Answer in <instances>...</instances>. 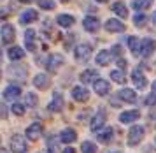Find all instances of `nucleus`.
I'll return each instance as SVG.
<instances>
[{
	"mask_svg": "<svg viewBox=\"0 0 156 153\" xmlns=\"http://www.w3.org/2000/svg\"><path fill=\"white\" fill-rule=\"evenodd\" d=\"M142 136H144V129L140 125H133L130 130H128V144L130 146H137L142 141Z\"/></svg>",
	"mask_w": 156,
	"mask_h": 153,
	"instance_id": "f257e3e1",
	"label": "nucleus"
},
{
	"mask_svg": "<svg viewBox=\"0 0 156 153\" xmlns=\"http://www.w3.org/2000/svg\"><path fill=\"white\" fill-rule=\"evenodd\" d=\"M11 151L12 153H25L27 151V141H25L23 136L14 134L11 137Z\"/></svg>",
	"mask_w": 156,
	"mask_h": 153,
	"instance_id": "f03ea898",
	"label": "nucleus"
},
{
	"mask_svg": "<svg viewBox=\"0 0 156 153\" xmlns=\"http://www.w3.org/2000/svg\"><path fill=\"white\" fill-rule=\"evenodd\" d=\"M74 55H76L79 62H88L90 56H91V46L90 44H79L76 51H74Z\"/></svg>",
	"mask_w": 156,
	"mask_h": 153,
	"instance_id": "7ed1b4c3",
	"label": "nucleus"
},
{
	"mask_svg": "<svg viewBox=\"0 0 156 153\" xmlns=\"http://www.w3.org/2000/svg\"><path fill=\"white\" fill-rule=\"evenodd\" d=\"M44 132V127L42 123H39V121H35V123H30V127L27 129V137L32 141H37L41 136H42Z\"/></svg>",
	"mask_w": 156,
	"mask_h": 153,
	"instance_id": "20e7f679",
	"label": "nucleus"
},
{
	"mask_svg": "<svg viewBox=\"0 0 156 153\" xmlns=\"http://www.w3.org/2000/svg\"><path fill=\"white\" fill-rule=\"evenodd\" d=\"M0 37H2L4 44H12V41H14V37H16L14 27L12 25H4L2 30H0Z\"/></svg>",
	"mask_w": 156,
	"mask_h": 153,
	"instance_id": "39448f33",
	"label": "nucleus"
},
{
	"mask_svg": "<svg viewBox=\"0 0 156 153\" xmlns=\"http://www.w3.org/2000/svg\"><path fill=\"white\" fill-rule=\"evenodd\" d=\"M105 118H107L105 111H98L97 114H95V116H93L91 123H90V129H91L93 132H98L100 129L105 125Z\"/></svg>",
	"mask_w": 156,
	"mask_h": 153,
	"instance_id": "423d86ee",
	"label": "nucleus"
},
{
	"mask_svg": "<svg viewBox=\"0 0 156 153\" xmlns=\"http://www.w3.org/2000/svg\"><path fill=\"white\" fill-rule=\"evenodd\" d=\"M63 63V56L62 55H51L48 58V62H46V69L49 70V72H55L58 70V67Z\"/></svg>",
	"mask_w": 156,
	"mask_h": 153,
	"instance_id": "0eeeda50",
	"label": "nucleus"
},
{
	"mask_svg": "<svg viewBox=\"0 0 156 153\" xmlns=\"http://www.w3.org/2000/svg\"><path fill=\"white\" fill-rule=\"evenodd\" d=\"M72 97L77 102H86L90 99V91L86 90L84 86H76V88H72Z\"/></svg>",
	"mask_w": 156,
	"mask_h": 153,
	"instance_id": "6e6552de",
	"label": "nucleus"
},
{
	"mask_svg": "<svg viewBox=\"0 0 156 153\" xmlns=\"http://www.w3.org/2000/svg\"><path fill=\"white\" fill-rule=\"evenodd\" d=\"M132 79H133L135 86H137L139 90H144V88L147 86V79H146V76L140 72V69H135L133 72H132Z\"/></svg>",
	"mask_w": 156,
	"mask_h": 153,
	"instance_id": "1a4fd4ad",
	"label": "nucleus"
},
{
	"mask_svg": "<svg viewBox=\"0 0 156 153\" xmlns=\"http://www.w3.org/2000/svg\"><path fill=\"white\" fill-rule=\"evenodd\" d=\"M49 84H51V79H49V76H46V74H37V76L34 77V86L39 88V90H48Z\"/></svg>",
	"mask_w": 156,
	"mask_h": 153,
	"instance_id": "9d476101",
	"label": "nucleus"
},
{
	"mask_svg": "<svg viewBox=\"0 0 156 153\" xmlns=\"http://www.w3.org/2000/svg\"><path fill=\"white\" fill-rule=\"evenodd\" d=\"M140 118V113L137 109H132V111H125L119 114V121L121 123H133L137 120Z\"/></svg>",
	"mask_w": 156,
	"mask_h": 153,
	"instance_id": "9b49d317",
	"label": "nucleus"
},
{
	"mask_svg": "<svg viewBox=\"0 0 156 153\" xmlns=\"http://www.w3.org/2000/svg\"><path fill=\"white\" fill-rule=\"evenodd\" d=\"M83 27H84V30H88V32H97L100 28V21H98V18H95V16H86L84 21H83Z\"/></svg>",
	"mask_w": 156,
	"mask_h": 153,
	"instance_id": "f8f14e48",
	"label": "nucleus"
},
{
	"mask_svg": "<svg viewBox=\"0 0 156 153\" xmlns=\"http://www.w3.org/2000/svg\"><path fill=\"white\" fill-rule=\"evenodd\" d=\"M154 49H156V41H153V39H144V41H140V53H142V56H149Z\"/></svg>",
	"mask_w": 156,
	"mask_h": 153,
	"instance_id": "ddd939ff",
	"label": "nucleus"
},
{
	"mask_svg": "<svg viewBox=\"0 0 156 153\" xmlns=\"http://www.w3.org/2000/svg\"><path fill=\"white\" fill-rule=\"evenodd\" d=\"M48 109L53 113H58V111H62L63 109V97H62V93H55L53 95V100H51V104L48 106Z\"/></svg>",
	"mask_w": 156,
	"mask_h": 153,
	"instance_id": "4468645a",
	"label": "nucleus"
},
{
	"mask_svg": "<svg viewBox=\"0 0 156 153\" xmlns=\"http://www.w3.org/2000/svg\"><path fill=\"white\" fill-rule=\"evenodd\" d=\"M93 86H95V91H97L98 95H102V97L111 91V86H109V83H107L105 79H95V81H93Z\"/></svg>",
	"mask_w": 156,
	"mask_h": 153,
	"instance_id": "2eb2a0df",
	"label": "nucleus"
},
{
	"mask_svg": "<svg viewBox=\"0 0 156 153\" xmlns=\"http://www.w3.org/2000/svg\"><path fill=\"white\" fill-rule=\"evenodd\" d=\"M20 95H21V88L16 86V84H11V86H7L4 90V99L5 100H16Z\"/></svg>",
	"mask_w": 156,
	"mask_h": 153,
	"instance_id": "dca6fc26",
	"label": "nucleus"
},
{
	"mask_svg": "<svg viewBox=\"0 0 156 153\" xmlns=\"http://www.w3.org/2000/svg\"><path fill=\"white\" fill-rule=\"evenodd\" d=\"M77 139V132L74 130V129H63L62 132H60V141L62 143H74V141Z\"/></svg>",
	"mask_w": 156,
	"mask_h": 153,
	"instance_id": "f3484780",
	"label": "nucleus"
},
{
	"mask_svg": "<svg viewBox=\"0 0 156 153\" xmlns=\"http://www.w3.org/2000/svg\"><path fill=\"white\" fill-rule=\"evenodd\" d=\"M105 28L107 30H109V32H114V34H121V32H123V30H125V25H123V23H121L119 20H109L105 23Z\"/></svg>",
	"mask_w": 156,
	"mask_h": 153,
	"instance_id": "a211bd4d",
	"label": "nucleus"
},
{
	"mask_svg": "<svg viewBox=\"0 0 156 153\" xmlns=\"http://www.w3.org/2000/svg\"><path fill=\"white\" fill-rule=\"evenodd\" d=\"M118 95H119V99L121 100H125V102H130V104L137 102V95H135V91L130 90V88H123Z\"/></svg>",
	"mask_w": 156,
	"mask_h": 153,
	"instance_id": "6ab92c4d",
	"label": "nucleus"
},
{
	"mask_svg": "<svg viewBox=\"0 0 156 153\" xmlns=\"http://www.w3.org/2000/svg\"><path fill=\"white\" fill-rule=\"evenodd\" d=\"M25 42H27V49L28 51H35L37 46H35V30H27V34H25Z\"/></svg>",
	"mask_w": 156,
	"mask_h": 153,
	"instance_id": "aec40b11",
	"label": "nucleus"
},
{
	"mask_svg": "<svg viewBox=\"0 0 156 153\" xmlns=\"http://www.w3.org/2000/svg\"><path fill=\"white\" fill-rule=\"evenodd\" d=\"M95 79H98V72L93 70V69H88V70H84V72L81 74V83H84V84L93 83Z\"/></svg>",
	"mask_w": 156,
	"mask_h": 153,
	"instance_id": "412c9836",
	"label": "nucleus"
},
{
	"mask_svg": "<svg viewBox=\"0 0 156 153\" xmlns=\"http://www.w3.org/2000/svg\"><path fill=\"white\" fill-rule=\"evenodd\" d=\"M111 56H112V55H111V51L102 49L98 55H97V63H98L100 67H105V65H109V63H111V60H112Z\"/></svg>",
	"mask_w": 156,
	"mask_h": 153,
	"instance_id": "4be33fe9",
	"label": "nucleus"
},
{
	"mask_svg": "<svg viewBox=\"0 0 156 153\" xmlns=\"http://www.w3.org/2000/svg\"><path fill=\"white\" fill-rule=\"evenodd\" d=\"M114 136V130L111 129V127H107L105 130H100L98 132V143H102V144H107V143H111V139H112Z\"/></svg>",
	"mask_w": 156,
	"mask_h": 153,
	"instance_id": "5701e85b",
	"label": "nucleus"
},
{
	"mask_svg": "<svg viewBox=\"0 0 156 153\" xmlns=\"http://www.w3.org/2000/svg\"><path fill=\"white\" fill-rule=\"evenodd\" d=\"M74 16H70V14H60L56 18V23L60 25V27H63V28H69L74 25Z\"/></svg>",
	"mask_w": 156,
	"mask_h": 153,
	"instance_id": "b1692460",
	"label": "nucleus"
},
{
	"mask_svg": "<svg viewBox=\"0 0 156 153\" xmlns=\"http://www.w3.org/2000/svg\"><path fill=\"white\" fill-rule=\"evenodd\" d=\"M126 44L130 46V49H132V53L133 55H140V39L139 37H128L126 39Z\"/></svg>",
	"mask_w": 156,
	"mask_h": 153,
	"instance_id": "393cba45",
	"label": "nucleus"
},
{
	"mask_svg": "<svg viewBox=\"0 0 156 153\" xmlns=\"http://www.w3.org/2000/svg\"><path fill=\"white\" fill-rule=\"evenodd\" d=\"M112 11L119 18H128V9H126V6L123 4V2H114L112 4Z\"/></svg>",
	"mask_w": 156,
	"mask_h": 153,
	"instance_id": "a878e982",
	"label": "nucleus"
},
{
	"mask_svg": "<svg viewBox=\"0 0 156 153\" xmlns=\"http://www.w3.org/2000/svg\"><path fill=\"white\" fill-rule=\"evenodd\" d=\"M37 18H39V14H37V11H34V9H28V11H25L21 16V23H34V21H37Z\"/></svg>",
	"mask_w": 156,
	"mask_h": 153,
	"instance_id": "bb28decb",
	"label": "nucleus"
},
{
	"mask_svg": "<svg viewBox=\"0 0 156 153\" xmlns=\"http://www.w3.org/2000/svg\"><path fill=\"white\" fill-rule=\"evenodd\" d=\"M7 55H9V58H11V60H21L23 56H25V51H23L20 46H12V48L9 49Z\"/></svg>",
	"mask_w": 156,
	"mask_h": 153,
	"instance_id": "cd10ccee",
	"label": "nucleus"
},
{
	"mask_svg": "<svg viewBox=\"0 0 156 153\" xmlns=\"http://www.w3.org/2000/svg\"><path fill=\"white\" fill-rule=\"evenodd\" d=\"M111 79H112L114 83H119V84H123L125 81H126L123 70H112V72H111Z\"/></svg>",
	"mask_w": 156,
	"mask_h": 153,
	"instance_id": "c85d7f7f",
	"label": "nucleus"
},
{
	"mask_svg": "<svg viewBox=\"0 0 156 153\" xmlns=\"http://www.w3.org/2000/svg\"><path fill=\"white\" fill-rule=\"evenodd\" d=\"M151 4H153V0H133V9H137V11H144V9H147V7H151Z\"/></svg>",
	"mask_w": 156,
	"mask_h": 153,
	"instance_id": "c756f323",
	"label": "nucleus"
},
{
	"mask_svg": "<svg viewBox=\"0 0 156 153\" xmlns=\"http://www.w3.org/2000/svg\"><path fill=\"white\" fill-rule=\"evenodd\" d=\"M81 151L83 153H97V146L93 144L91 141H84L81 144Z\"/></svg>",
	"mask_w": 156,
	"mask_h": 153,
	"instance_id": "7c9ffc66",
	"label": "nucleus"
},
{
	"mask_svg": "<svg viewBox=\"0 0 156 153\" xmlns=\"http://www.w3.org/2000/svg\"><path fill=\"white\" fill-rule=\"evenodd\" d=\"M146 21H147V16L144 13H139V14H135V18H133V23L137 25V27H144L146 25Z\"/></svg>",
	"mask_w": 156,
	"mask_h": 153,
	"instance_id": "2f4dec72",
	"label": "nucleus"
},
{
	"mask_svg": "<svg viewBox=\"0 0 156 153\" xmlns=\"http://www.w3.org/2000/svg\"><path fill=\"white\" fill-rule=\"evenodd\" d=\"M41 9H46V11H51V9H55V2L53 0H39L37 2Z\"/></svg>",
	"mask_w": 156,
	"mask_h": 153,
	"instance_id": "473e14b6",
	"label": "nucleus"
},
{
	"mask_svg": "<svg viewBox=\"0 0 156 153\" xmlns=\"http://www.w3.org/2000/svg\"><path fill=\"white\" fill-rule=\"evenodd\" d=\"M11 111L14 113L16 116H23V114H25V106L14 102V104H12V107H11Z\"/></svg>",
	"mask_w": 156,
	"mask_h": 153,
	"instance_id": "72a5a7b5",
	"label": "nucleus"
},
{
	"mask_svg": "<svg viewBox=\"0 0 156 153\" xmlns=\"http://www.w3.org/2000/svg\"><path fill=\"white\" fill-rule=\"evenodd\" d=\"M146 104L147 106H154L156 104V81L153 83V91H151V95L146 99Z\"/></svg>",
	"mask_w": 156,
	"mask_h": 153,
	"instance_id": "f704fd0d",
	"label": "nucleus"
},
{
	"mask_svg": "<svg viewBox=\"0 0 156 153\" xmlns=\"http://www.w3.org/2000/svg\"><path fill=\"white\" fill-rule=\"evenodd\" d=\"M25 99H27V104H28L30 107H35L37 106V95L35 93H27V97Z\"/></svg>",
	"mask_w": 156,
	"mask_h": 153,
	"instance_id": "c9c22d12",
	"label": "nucleus"
},
{
	"mask_svg": "<svg viewBox=\"0 0 156 153\" xmlns=\"http://www.w3.org/2000/svg\"><path fill=\"white\" fill-rule=\"evenodd\" d=\"M111 55H116V56H119L121 55V46H112V51H111Z\"/></svg>",
	"mask_w": 156,
	"mask_h": 153,
	"instance_id": "e433bc0d",
	"label": "nucleus"
},
{
	"mask_svg": "<svg viewBox=\"0 0 156 153\" xmlns=\"http://www.w3.org/2000/svg\"><path fill=\"white\" fill-rule=\"evenodd\" d=\"M5 18H7V11L2 9V11H0V20H5Z\"/></svg>",
	"mask_w": 156,
	"mask_h": 153,
	"instance_id": "4c0bfd02",
	"label": "nucleus"
},
{
	"mask_svg": "<svg viewBox=\"0 0 156 153\" xmlns=\"http://www.w3.org/2000/svg\"><path fill=\"white\" fill-rule=\"evenodd\" d=\"M62 153H76V150H74V148H65Z\"/></svg>",
	"mask_w": 156,
	"mask_h": 153,
	"instance_id": "58836bf2",
	"label": "nucleus"
},
{
	"mask_svg": "<svg viewBox=\"0 0 156 153\" xmlns=\"http://www.w3.org/2000/svg\"><path fill=\"white\" fill-rule=\"evenodd\" d=\"M118 63H119V67H125V65H126V62H125V60H119Z\"/></svg>",
	"mask_w": 156,
	"mask_h": 153,
	"instance_id": "ea45409f",
	"label": "nucleus"
},
{
	"mask_svg": "<svg viewBox=\"0 0 156 153\" xmlns=\"http://www.w3.org/2000/svg\"><path fill=\"white\" fill-rule=\"evenodd\" d=\"M20 2H21V4H30L32 0H20Z\"/></svg>",
	"mask_w": 156,
	"mask_h": 153,
	"instance_id": "a19ab883",
	"label": "nucleus"
},
{
	"mask_svg": "<svg viewBox=\"0 0 156 153\" xmlns=\"http://www.w3.org/2000/svg\"><path fill=\"white\" fill-rule=\"evenodd\" d=\"M153 21H154V25H156V13L153 14Z\"/></svg>",
	"mask_w": 156,
	"mask_h": 153,
	"instance_id": "79ce46f5",
	"label": "nucleus"
},
{
	"mask_svg": "<svg viewBox=\"0 0 156 153\" xmlns=\"http://www.w3.org/2000/svg\"><path fill=\"white\" fill-rule=\"evenodd\" d=\"M0 62H2V49H0Z\"/></svg>",
	"mask_w": 156,
	"mask_h": 153,
	"instance_id": "37998d69",
	"label": "nucleus"
},
{
	"mask_svg": "<svg viewBox=\"0 0 156 153\" xmlns=\"http://www.w3.org/2000/svg\"><path fill=\"white\" fill-rule=\"evenodd\" d=\"M97 2H107V0H97Z\"/></svg>",
	"mask_w": 156,
	"mask_h": 153,
	"instance_id": "c03bdc74",
	"label": "nucleus"
},
{
	"mask_svg": "<svg viewBox=\"0 0 156 153\" xmlns=\"http://www.w3.org/2000/svg\"><path fill=\"white\" fill-rule=\"evenodd\" d=\"M62 2H69V0H62Z\"/></svg>",
	"mask_w": 156,
	"mask_h": 153,
	"instance_id": "a18cd8bd",
	"label": "nucleus"
},
{
	"mask_svg": "<svg viewBox=\"0 0 156 153\" xmlns=\"http://www.w3.org/2000/svg\"><path fill=\"white\" fill-rule=\"evenodd\" d=\"M0 76H2V72H0Z\"/></svg>",
	"mask_w": 156,
	"mask_h": 153,
	"instance_id": "49530a36",
	"label": "nucleus"
},
{
	"mask_svg": "<svg viewBox=\"0 0 156 153\" xmlns=\"http://www.w3.org/2000/svg\"><path fill=\"white\" fill-rule=\"evenodd\" d=\"M154 141H156V139H154Z\"/></svg>",
	"mask_w": 156,
	"mask_h": 153,
	"instance_id": "de8ad7c7",
	"label": "nucleus"
}]
</instances>
